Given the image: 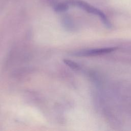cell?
Listing matches in <instances>:
<instances>
[{"mask_svg": "<svg viewBox=\"0 0 131 131\" xmlns=\"http://www.w3.org/2000/svg\"><path fill=\"white\" fill-rule=\"evenodd\" d=\"M68 3L69 4H71V5L72 4V5L78 6V7L85 10L87 12L91 13H93L94 14H95L98 16L101 19L103 23L104 24V25L106 27L108 28H110L111 27V24H110L109 20L107 19L105 15L103 13L98 10L97 9L89 6V5H88L87 4L84 2H80L79 1H71L69 2H68Z\"/></svg>", "mask_w": 131, "mask_h": 131, "instance_id": "cell-1", "label": "cell"}, {"mask_svg": "<svg viewBox=\"0 0 131 131\" xmlns=\"http://www.w3.org/2000/svg\"><path fill=\"white\" fill-rule=\"evenodd\" d=\"M118 49V47H105L97 49H93L80 51L76 53V55L81 56H93L108 54L114 52Z\"/></svg>", "mask_w": 131, "mask_h": 131, "instance_id": "cell-2", "label": "cell"}, {"mask_svg": "<svg viewBox=\"0 0 131 131\" xmlns=\"http://www.w3.org/2000/svg\"><path fill=\"white\" fill-rule=\"evenodd\" d=\"M63 62L65 63V64H66L72 69L78 70L79 69V66L77 63L72 60L69 59H64Z\"/></svg>", "mask_w": 131, "mask_h": 131, "instance_id": "cell-3", "label": "cell"}, {"mask_svg": "<svg viewBox=\"0 0 131 131\" xmlns=\"http://www.w3.org/2000/svg\"><path fill=\"white\" fill-rule=\"evenodd\" d=\"M68 6L67 3H61L57 5L55 7V10L57 12H63L64 11H66L68 9Z\"/></svg>", "mask_w": 131, "mask_h": 131, "instance_id": "cell-4", "label": "cell"}]
</instances>
